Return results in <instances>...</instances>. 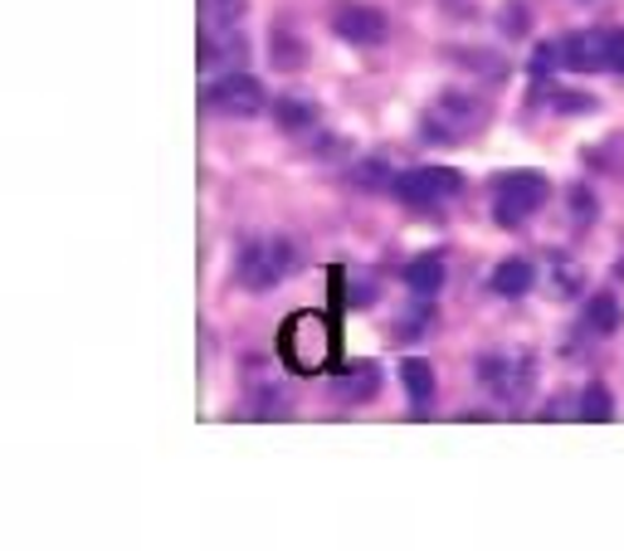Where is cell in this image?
<instances>
[{
  "mask_svg": "<svg viewBox=\"0 0 624 551\" xmlns=\"http://www.w3.org/2000/svg\"><path fill=\"white\" fill-rule=\"evenodd\" d=\"M332 352H337L332 318H322V312H293V318L283 322V332H278V362L293 366L298 376L322 371L327 362H332Z\"/></svg>",
  "mask_w": 624,
  "mask_h": 551,
  "instance_id": "2",
  "label": "cell"
},
{
  "mask_svg": "<svg viewBox=\"0 0 624 551\" xmlns=\"http://www.w3.org/2000/svg\"><path fill=\"white\" fill-rule=\"evenodd\" d=\"M264 103H269V98H264V88H259V78L240 74V69L215 74L210 88H206V108L220 112V118H259Z\"/></svg>",
  "mask_w": 624,
  "mask_h": 551,
  "instance_id": "8",
  "label": "cell"
},
{
  "mask_svg": "<svg viewBox=\"0 0 624 551\" xmlns=\"http://www.w3.org/2000/svg\"><path fill=\"white\" fill-rule=\"evenodd\" d=\"M337 400H347V405H366L371 396L381 390V366L376 362H357V366H347L342 376H337Z\"/></svg>",
  "mask_w": 624,
  "mask_h": 551,
  "instance_id": "10",
  "label": "cell"
},
{
  "mask_svg": "<svg viewBox=\"0 0 624 551\" xmlns=\"http://www.w3.org/2000/svg\"><path fill=\"white\" fill-rule=\"evenodd\" d=\"M576 415L590 425H605L610 415H615V400H610V390L605 386H585L581 390V405H576Z\"/></svg>",
  "mask_w": 624,
  "mask_h": 551,
  "instance_id": "16",
  "label": "cell"
},
{
  "mask_svg": "<svg viewBox=\"0 0 624 551\" xmlns=\"http://www.w3.org/2000/svg\"><path fill=\"white\" fill-rule=\"evenodd\" d=\"M479 128H483V103L469 93H439L435 103L425 108V137L429 142L453 147V142H469Z\"/></svg>",
  "mask_w": 624,
  "mask_h": 551,
  "instance_id": "7",
  "label": "cell"
},
{
  "mask_svg": "<svg viewBox=\"0 0 624 551\" xmlns=\"http://www.w3.org/2000/svg\"><path fill=\"white\" fill-rule=\"evenodd\" d=\"M561 64L576 74H624V30H581V35H566Z\"/></svg>",
  "mask_w": 624,
  "mask_h": 551,
  "instance_id": "4",
  "label": "cell"
},
{
  "mask_svg": "<svg viewBox=\"0 0 624 551\" xmlns=\"http://www.w3.org/2000/svg\"><path fill=\"white\" fill-rule=\"evenodd\" d=\"M391 196L410 210H445L463 196V176L449 172V166H415V172L395 176Z\"/></svg>",
  "mask_w": 624,
  "mask_h": 551,
  "instance_id": "5",
  "label": "cell"
},
{
  "mask_svg": "<svg viewBox=\"0 0 624 551\" xmlns=\"http://www.w3.org/2000/svg\"><path fill=\"white\" fill-rule=\"evenodd\" d=\"M547 196H551V186L541 172H507V176H497V186H493V216L503 230H517V224H527L547 206Z\"/></svg>",
  "mask_w": 624,
  "mask_h": 551,
  "instance_id": "3",
  "label": "cell"
},
{
  "mask_svg": "<svg viewBox=\"0 0 624 551\" xmlns=\"http://www.w3.org/2000/svg\"><path fill=\"white\" fill-rule=\"evenodd\" d=\"M298 274V244L288 234H254L234 254V284L249 294H269V288L288 284Z\"/></svg>",
  "mask_w": 624,
  "mask_h": 551,
  "instance_id": "1",
  "label": "cell"
},
{
  "mask_svg": "<svg viewBox=\"0 0 624 551\" xmlns=\"http://www.w3.org/2000/svg\"><path fill=\"white\" fill-rule=\"evenodd\" d=\"M483 386L493 390V400L503 405H522L537 386V356L532 352H488L479 362Z\"/></svg>",
  "mask_w": 624,
  "mask_h": 551,
  "instance_id": "6",
  "label": "cell"
},
{
  "mask_svg": "<svg viewBox=\"0 0 624 551\" xmlns=\"http://www.w3.org/2000/svg\"><path fill=\"white\" fill-rule=\"evenodd\" d=\"M332 30H337V40H347V44H385L391 20H385L376 5H366V0H342V5L332 10Z\"/></svg>",
  "mask_w": 624,
  "mask_h": 551,
  "instance_id": "9",
  "label": "cell"
},
{
  "mask_svg": "<svg viewBox=\"0 0 624 551\" xmlns=\"http://www.w3.org/2000/svg\"><path fill=\"white\" fill-rule=\"evenodd\" d=\"M547 288H551V298H576L585 288L581 264H576L571 254H551L547 258Z\"/></svg>",
  "mask_w": 624,
  "mask_h": 551,
  "instance_id": "14",
  "label": "cell"
},
{
  "mask_svg": "<svg viewBox=\"0 0 624 551\" xmlns=\"http://www.w3.org/2000/svg\"><path fill=\"white\" fill-rule=\"evenodd\" d=\"M532 288H537V268H532V258H503V264L493 268V294L497 298H527Z\"/></svg>",
  "mask_w": 624,
  "mask_h": 551,
  "instance_id": "11",
  "label": "cell"
},
{
  "mask_svg": "<svg viewBox=\"0 0 624 551\" xmlns=\"http://www.w3.org/2000/svg\"><path fill=\"white\" fill-rule=\"evenodd\" d=\"M615 328H620V298L615 294H595L585 302V332L610 337Z\"/></svg>",
  "mask_w": 624,
  "mask_h": 551,
  "instance_id": "15",
  "label": "cell"
},
{
  "mask_svg": "<svg viewBox=\"0 0 624 551\" xmlns=\"http://www.w3.org/2000/svg\"><path fill=\"white\" fill-rule=\"evenodd\" d=\"M401 381H405V396H410L415 410H429V400H435V366L425 356H405Z\"/></svg>",
  "mask_w": 624,
  "mask_h": 551,
  "instance_id": "13",
  "label": "cell"
},
{
  "mask_svg": "<svg viewBox=\"0 0 624 551\" xmlns=\"http://www.w3.org/2000/svg\"><path fill=\"white\" fill-rule=\"evenodd\" d=\"M405 284H410V294L419 298H435L439 288H445V258L439 254H419L405 264Z\"/></svg>",
  "mask_w": 624,
  "mask_h": 551,
  "instance_id": "12",
  "label": "cell"
},
{
  "mask_svg": "<svg viewBox=\"0 0 624 551\" xmlns=\"http://www.w3.org/2000/svg\"><path fill=\"white\" fill-rule=\"evenodd\" d=\"M313 118H317V108L298 103V98H278V103H274V122H278L283 132H303V128H313Z\"/></svg>",
  "mask_w": 624,
  "mask_h": 551,
  "instance_id": "17",
  "label": "cell"
},
{
  "mask_svg": "<svg viewBox=\"0 0 624 551\" xmlns=\"http://www.w3.org/2000/svg\"><path fill=\"white\" fill-rule=\"evenodd\" d=\"M206 20L215 35H225V30H234L244 20V0H206Z\"/></svg>",
  "mask_w": 624,
  "mask_h": 551,
  "instance_id": "18",
  "label": "cell"
}]
</instances>
